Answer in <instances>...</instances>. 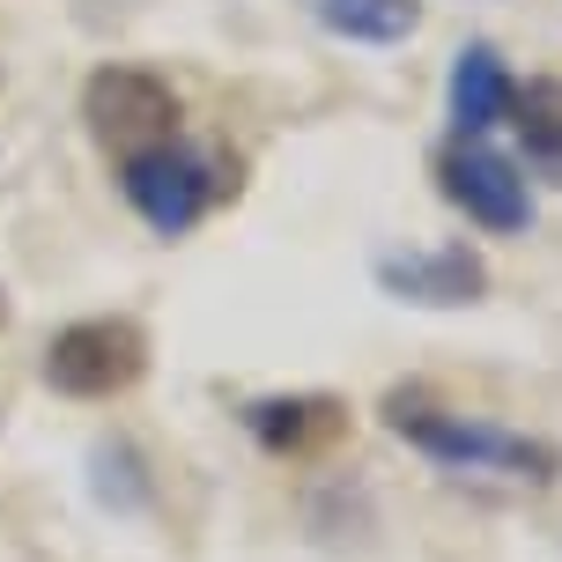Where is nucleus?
<instances>
[{
  "instance_id": "1",
  "label": "nucleus",
  "mask_w": 562,
  "mask_h": 562,
  "mask_svg": "<svg viewBox=\"0 0 562 562\" xmlns=\"http://www.w3.org/2000/svg\"><path fill=\"white\" fill-rule=\"evenodd\" d=\"M385 429H393L407 451H422L429 467L467 481H504V488H555L562 481V445L548 437H526V429H504V422L459 415L445 400H429L422 385H393L385 393Z\"/></svg>"
},
{
  "instance_id": "2",
  "label": "nucleus",
  "mask_w": 562,
  "mask_h": 562,
  "mask_svg": "<svg viewBox=\"0 0 562 562\" xmlns=\"http://www.w3.org/2000/svg\"><path fill=\"white\" fill-rule=\"evenodd\" d=\"M119 193L156 237H186L207 223V207H223L237 193V156H215V148H193L170 134L156 148L119 156Z\"/></svg>"
},
{
  "instance_id": "3",
  "label": "nucleus",
  "mask_w": 562,
  "mask_h": 562,
  "mask_svg": "<svg viewBox=\"0 0 562 562\" xmlns=\"http://www.w3.org/2000/svg\"><path fill=\"white\" fill-rule=\"evenodd\" d=\"M45 385L59 400H119L148 370V334L134 318H75L45 340Z\"/></svg>"
},
{
  "instance_id": "4",
  "label": "nucleus",
  "mask_w": 562,
  "mask_h": 562,
  "mask_svg": "<svg viewBox=\"0 0 562 562\" xmlns=\"http://www.w3.org/2000/svg\"><path fill=\"white\" fill-rule=\"evenodd\" d=\"M437 193H445L467 223L496 229V237L533 229V186H526V164H510L504 148H488V140L451 134L445 148H437Z\"/></svg>"
},
{
  "instance_id": "5",
  "label": "nucleus",
  "mask_w": 562,
  "mask_h": 562,
  "mask_svg": "<svg viewBox=\"0 0 562 562\" xmlns=\"http://www.w3.org/2000/svg\"><path fill=\"white\" fill-rule=\"evenodd\" d=\"M82 119L97 148H112V156H134V148H156V140L178 134V89L164 75H148V67H97L82 82Z\"/></svg>"
},
{
  "instance_id": "6",
  "label": "nucleus",
  "mask_w": 562,
  "mask_h": 562,
  "mask_svg": "<svg viewBox=\"0 0 562 562\" xmlns=\"http://www.w3.org/2000/svg\"><path fill=\"white\" fill-rule=\"evenodd\" d=\"M378 289L393 304H422V311H459L488 296V267L474 245H429V252H385L378 259Z\"/></svg>"
},
{
  "instance_id": "7",
  "label": "nucleus",
  "mask_w": 562,
  "mask_h": 562,
  "mask_svg": "<svg viewBox=\"0 0 562 562\" xmlns=\"http://www.w3.org/2000/svg\"><path fill=\"white\" fill-rule=\"evenodd\" d=\"M245 429H252L259 451L274 459H318L348 437V400L334 393H267L245 407Z\"/></svg>"
},
{
  "instance_id": "8",
  "label": "nucleus",
  "mask_w": 562,
  "mask_h": 562,
  "mask_svg": "<svg viewBox=\"0 0 562 562\" xmlns=\"http://www.w3.org/2000/svg\"><path fill=\"white\" fill-rule=\"evenodd\" d=\"M510 75L504 59H496V45H459V59H451V82H445V112H451V134L481 140L488 126H504L510 112Z\"/></svg>"
},
{
  "instance_id": "9",
  "label": "nucleus",
  "mask_w": 562,
  "mask_h": 562,
  "mask_svg": "<svg viewBox=\"0 0 562 562\" xmlns=\"http://www.w3.org/2000/svg\"><path fill=\"white\" fill-rule=\"evenodd\" d=\"M510 126H518V156L533 178L562 186V75H533L510 89Z\"/></svg>"
},
{
  "instance_id": "10",
  "label": "nucleus",
  "mask_w": 562,
  "mask_h": 562,
  "mask_svg": "<svg viewBox=\"0 0 562 562\" xmlns=\"http://www.w3.org/2000/svg\"><path fill=\"white\" fill-rule=\"evenodd\" d=\"M304 15L348 45H400L422 30V0H304Z\"/></svg>"
}]
</instances>
